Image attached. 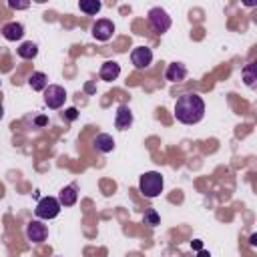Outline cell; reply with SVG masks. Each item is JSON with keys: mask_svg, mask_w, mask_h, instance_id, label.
Instances as JSON below:
<instances>
[{"mask_svg": "<svg viewBox=\"0 0 257 257\" xmlns=\"http://www.w3.org/2000/svg\"><path fill=\"white\" fill-rule=\"evenodd\" d=\"M205 116V102L199 94L189 92L177 98L175 102V118L183 124H197Z\"/></svg>", "mask_w": 257, "mask_h": 257, "instance_id": "cell-1", "label": "cell"}, {"mask_svg": "<svg viewBox=\"0 0 257 257\" xmlns=\"http://www.w3.org/2000/svg\"><path fill=\"white\" fill-rule=\"evenodd\" d=\"M163 175L157 173V171H149V173H143L141 179H139V191L147 197V199H155L161 195L163 191Z\"/></svg>", "mask_w": 257, "mask_h": 257, "instance_id": "cell-2", "label": "cell"}, {"mask_svg": "<svg viewBox=\"0 0 257 257\" xmlns=\"http://www.w3.org/2000/svg\"><path fill=\"white\" fill-rule=\"evenodd\" d=\"M147 20H149L151 30L157 32V34H163V32H167V30L171 28V16H169L167 10H163L161 6L151 8L149 14H147Z\"/></svg>", "mask_w": 257, "mask_h": 257, "instance_id": "cell-3", "label": "cell"}, {"mask_svg": "<svg viewBox=\"0 0 257 257\" xmlns=\"http://www.w3.org/2000/svg\"><path fill=\"white\" fill-rule=\"evenodd\" d=\"M38 219H54L60 213V203L54 197H42L34 209Z\"/></svg>", "mask_w": 257, "mask_h": 257, "instance_id": "cell-4", "label": "cell"}, {"mask_svg": "<svg viewBox=\"0 0 257 257\" xmlns=\"http://www.w3.org/2000/svg\"><path fill=\"white\" fill-rule=\"evenodd\" d=\"M66 100V90L60 84H48L44 88V102L48 108H60Z\"/></svg>", "mask_w": 257, "mask_h": 257, "instance_id": "cell-5", "label": "cell"}, {"mask_svg": "<svg viewBox=\"0 0 257 257\" xmlns=\"http://www.w3.org/2000/svg\"><path fill=\"white\" fill-rule=\"evenodd\" d=\"M131 62H133V66L139 68V70L151 66V62H153V50H151L149 46H137V48H133V52H131Z\"/></svg>", "mask_w": 257, "mask_h": 257, "instance_id": "cell-6", "label": "cell"}, {"mask_svg": "<svg viewBox=\"0 0 257 257\" xmlns=\"http://www.w3.org/2000/svg\"><path fill=\"white\" fill-rule=\"evenodd\" d=\"M112 32H114V24L108 18H100V20H96L92 24V36L96 40H100V42H106L112 36Z\"/></svg>", "mask_w": 257, "mask_h": 257, "instance_id": "cell-7", "label": "cell"}, {"mask_svg": "<svg viewBox=\"0 0 257 257\" xmlns=\"http://www.w3.org/2000/svg\"><path fill=\"white\" fill-rule=\"evenodd\" d=\"M46 235H48V229L40 221H30L26 225V237H28V241L42 243V241H46Z\"/></svg>", "mask_w": 257, "mask_h": 257, "instance_id": "cell-8", "label": "cell"}, {"mask_svg": "<svg viewBox=\"0 0 257 257\" xmlns=\"http://www.w3.org/2000/svg\"><path fill=\"white\" fill-rule=\"evenodd\" d=\"M131 124H133V110L128 108V104H120L114 114V126L118 131H126Z\"/></svg>", "mask_w": 257, "mask_h": 257, "instance_id": "cell-9", "label": "cell"}, {"mask_svg": "<svg viewBox=\"0 0 257 257\" xmlns=\"http://www.w3.org/2000/svg\"><path fill=\"white\" fill-rule=\"evenodd\" d=\"M118 74H120V66H118V62H114V60H106V62L100 66V70H98L100 80H106V82L116 80Z\"/></svg>", "mask_w": 257, "mask_h": 257, "instance_id": "cell-10", "label": "cell"}, {"mask_svg": "<svg viewBox=\"0 0 257 257\" xmlns=\"http://www.w3.org/2000/svg\"><path fill=\"white\" fill-rule=\"evenodd\" d=\"M165 78L171 80V82H181L187 78V66L183 62H171L167 66V72H165Z\"/></svg>", "mask_w": 257, "mask_h": 257, "instance_id": "cell-11", "label": "cell"}, {"mask_svg": "<svg viewBox=\"0 0 257 257\" xmlns=\"http://www.w3.org/2000/svg\"><path fill=\"white\" fill-rule=\"evenodd\" d=\"M2 36L10 42H16L24 36V26L20 22H8V24L2 26Z\"/></svg>", "mask_w": 257, "mask_h": 257, "instance_id": "cell-12", "label": "cell"}, {"mask_svg": "<svg viewBox=\"0 0 257 257\" xmlns=\"http://www.w3.org/2000/svg\"><path fill=\"white\" fill-rule=\"evenodd\" d=\"M92 147H94L98 153L106 155V153H110V151L114 149V139H112L110 135H106V133H100V135H96V137H94Z\"/></svg>", "mask_w": 257, "mask_h": 257, "instance_id": "cell-13", "label": "cell"}, {"mask_svg": "<svg viewBox=\"0 0 257 257\" xmlns=\"http://www.w3.org/2000/svg\"><path fill=\"white\" fill-rule=\"evenodd\" d=\"M76 199H78V193H76L74 187H64V189L60 191V195H58L60 207H72V205L76 203Z\"/></svg>", "mask_w": 257, "mask_h": 257, "instance_id": "cell-14", "label": "cell"}, {"mask_svg": "<svg viewBox=\"0 0 257 257\" xmlns=\"http://www.w3.org/2000/svg\"><path fill=\"white\" fill-rule=\"evenodd\" d=\"M16 52H18L20 58H24V60H32V58L38 54V46H36L32 40H26V42H22V44L16 48Z\"/></svg>", "mask_w": 257, "mask_h": 257, "instance_id": "cell-15", "label": "cell"}, {"mask_svg": "<svg viewBox=\"0 0 257 257\" xmlns=\"http://www.w3.org/2000/svg\"><path fill=\"white\" fill-rule=\"evenodd\" d=\"M28 84L32 90H44L48 86V76L44 72H32L28 78Z\"/></svg>", "mask_w": 257, "mask_h": 257, "instance_id": "cell-16", "label": "cell"}, {"mask_svg": "<svg viewBox=\"0 0 257 257\" xmlns=\"http://www.w3.org/2000/svg\"><path fill=\"white\" fill-rule=\"evenodd\" d=\"M78 8H80V12H84V14H88V16H94V14L100 12L102 4H100L98 0H80V2H78Z\"/></svg>", "mask_w": 257, "mask_h": 257, "instance_id": "cell-17", "label": "cell"}, {"mask_svg": "<svg viewBox=\"0 0 257 257\" xmlns=\"http://www.w3.org/2000/svg\"><path fill=\"white\" fill-rule=\"evenodd\" d=\"M243 80H245V84L249 86V88H253L255 86V80H257V64L255 62H249L245 68H243Z\"/></svg>", "mask_w": 257, "mask_h": 257, "instance_id": "cell-18", "label": "cell"}, {"mask_svg": "<svg viewBox=\"0 0 257 257\" xmlns=\"http://www.w3.org/2000/svg\"><path fill=\"white\" fill-rule=\"evenodd\" d=\"M143 221H145V225L155 227V225H159L161 217H159V213H157L155 209H147V211H145V215H143Z\"/></svg>", "mask_w": 257, "mask_h": 257, "instance_id": "cell-19", "label": "cell"}, {"mask_svg": "<svg viewBox=\"0 0 257 257\" xmlns=\"http://www.w3.org/2000/svg\"><path fill=\"white\" fill-rule=\"evenodd\" d=\"M8 6L14 8V10H24L30 6V2H16V0H8Z\"/></svg>", "mask_w": 257, "mask_h": 257, "instance_id": "cell-20", "label": "cell"}, {"mask_svg": "<svg viewBox=\"0 0 257 257\" xmlns=\"http://www.w3.org/2000/svg\"><path fill=\"white\" fill-rule=\"evenodd\" d=\"M64 116H66L68 120H74V118L78 116V110H76L74 106H72V108H66V112H64Z\"/></svg>", "mask_w": 257, "mask_h": 257, "instance_id": "cell-21", "label": "cell"}, {"mask_svg": "<svg viewBox=\"0 0 257 257\" xmlns=\"http://www.w3.org/2000/svg\"><path fill=\"white\" fill-rule=\"evenodd\" d=\"M191 247H193L195 251H201V249H203V243H201L199 239H195V241H191Z\"/></svg>", "mask_w": 257, "mask_h": 257, "instance_id": "cell-22", "label": "cell"}, {"mask_svg": "<svg viewBox=\"0 0 257 257\" xmlns=\"http://www.w3.org/2000/svg\"><path fill=\"white\" fill-rule=\"evenodd\" d=\"M36 124H38V126H44V124H46V116H38V118H36Z\"/></svg>", "mask_w": 257, "mask_h": 257, "instance_id": "cell-23", "label": "cell"}, {"mask_svg": "<svg viewBox=\"0 0 257 257\" xmlns=\"http://www.w3.org/2000/svg\"><path fill=\"white\" fill-rule=\"evenodd\" d=\"M249 245H251V247H255V245H257V235H255V233L249 237Z\"/></svg>", "mask_w": 257, "mask_h": 257, "instance_id": "cell-24", "label": "cell"}, {"mask_svg": "<svg viewBox=\"0 0 257 257\" xmlns=\"http://www.w3.org/2000/svg\"><path fill=\"white\" fill-rule=\"evenodd\" d=\"M199 257H211V255H209L207 251H203V249H201V251H199Z\"/></svg>", "mask_w": 257, "mask_h": 257, "instance_id": "cell-25", "label": "cell"}, {"mask_svg": "<svg viewBox=\"0 0 257 257\" xmlns=\"http://www.w3.org/2000/svg\"><path fill=\"white\" fill-rule=\"evenodd\" d=\"M2 116H4V106L0 104V118H2Z\"/></svg>", "mask_w": 257, "mask_h": 257, "instance_id": "cell-26", "label": "cell"}]
</instances>
